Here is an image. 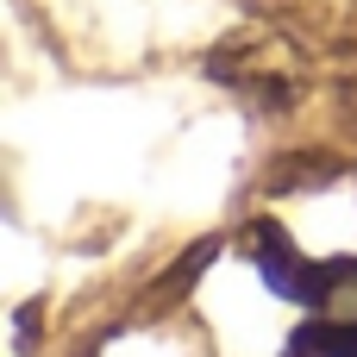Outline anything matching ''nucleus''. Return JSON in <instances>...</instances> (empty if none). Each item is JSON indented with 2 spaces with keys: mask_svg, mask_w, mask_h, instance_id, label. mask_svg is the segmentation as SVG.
Segmentation results:
<instances>
[{
  "mask_svg": "<svg viewBox=\"0 0 357 357\" xmlns=\"http://www.w3.org/2000/svg\"><path fill=\"white\" fill-rule=\"evenodd\" d=\"M245 245L264 282L307 307L301 333L289 339V357H357V257H301L276 220H257Z\"/></svg>",
  "mask_w": 357,
  "mask_h": 357,
  "instance_id": "nucleus-1",
  "label": "nucleus"
}]
</instances>
